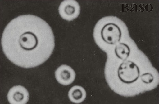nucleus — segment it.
<instances>
[{
  "mask_svg": "<svg viewBox=\"0 0 159 104\" xmlns=\"http://www.w3.org/2000/svg\"><path fill=\"white\" fill-rule=\"evenodd\" d=\"M153 7L152 5L148 3L145 6V10L148 12H150L153 11Z\"/></svg>",
  "mask_w": 159,
  "mask_h": 104,
  "instance_id": "nucleus-10",
  "label": "nucleus"
},
{
  "mask_svg": "<svg viewBox=\"0 0 159 104\" xmlns=\"http://www.w3.org/2000/svg\"><path fill=\"white\" fill-rule=\"evenodd\" d=\"M140 78L142 81L146 84H151L154 80L153 76L149 73L143 74L141 75Z\"/></svg>",
  "mask_w": 159,
  "mask_h": 104,
  "instance_id": "nucleus-9",
  "label": "nucleus"
},
{
  "mask_svg": "<svg viewBox=\"0 0 159 104\" xmlns=\"http://www.w3.org/2000/svg\"><path fill=\"white\" fill-rule=\"evenodd\" d=\"M134 7L132 9H130V11L131 12H133L134 11H135V12H137L138 11L137 10V5L136 4H134Z\"/></svg>",
  "mask_w": 159,
  "mask_h": 104,
  "instance_id": "nucleus-11",
  "label": "nucleus"
},
{
  "mask_svg": "<svg viewBox=\"0 0 159 104\" xmlns=\"http://www.w3.org/2000/svg\"><path fill=\"white\" fill-rule=\"evenodd\" d=\"M1 44L3 53L13 64L31 68L49 59L54 49L55 37L45 21L33 15H23L7 25Z\"/></svg>",
  "mask_w": 159,
  "mask_h": 104,
  "instance_id": "nucleus-1",
  "label": "nucleus"
},
{
  "mask_svg": "<svg viewBox=\"0 0 159 104\" xmlns=\"http://www.w3.org/2000/svg\"><path fill=\"white\" fill-rule=\"evenodd\" d=\"M143 3H141L139 5V7L140 8L139 11L140 12H143L145 11V9L143 6H142Z\"/></svg>",
  "mask_w": 159,
  "mask_h": 104,
  "instance_id": "nucleus-12",
  "label": "nucleus"
},
{
  "mask_svg": "<svg viewBox=\"0 0 159 104\" xmlns=\"http://www.w3.org/2000/svg\"><path fill=\"white\" fill-rule=\"evenodd\" d=\"M7 97L10 104H25L29 101V94L24 86L16 85L10 89Z\"/></svg>",
  "mask_w": 159,
  "mask_h": 104,
  "instance_id": "nucleus-5",
  "label": "nucleus"
},
{
  "mask_svg": "<svg viewBox=\"0 0 159 104\" xmlns=\"http://www.w3.org/2000/svg\"><path fill=\"white\" fill-rule=\"evenodd\" d=\"M55 77L60 84L67 86L72 84L75 81L76 74L71 67L67 65H62L59 67L55 73Z\"/></svg>",
  "mask_w": 159,
  "mask_h": 104,
  "instance_id": "nucleus-6",
  "label": "nucleus"
},
{
  "mask_svg": "<svg viewBox=\"0 0 159 104\" xmlns=\"http://www.w3.org/2000/svg\"><path fill=\"white\" fill-rule=\"evenodd\" d=\"M68 96L71 102L79 104L84 101L86 98V93L85 89L82 86L75 85L69 91Z\"/></svg>",
  "mask_w": 159,
  "mask_h": 104,
  "instance_id": "nucleus-7",
  "label": "nucleus"
},
{
  "mask_svg": "<svg viewBox=\"0 0 159 104\" xmlns=\"http://www.w3.org/2000/svg\"><path fill=\"white\" fill-rule=\"evenodd\" d=\"M140 72L137 65L130 60L124 61L117 69V77L126 84H131L136 82L139 78Z\"/></svg>",
  "mask_w": 159,
  "mask_h": 104,
  "instance_id": "nucleus-3",
  "label": "nucleus"
},
{
  "mask_svg": "<svg viewBox=\"0 0 159 104\" xmlns=\"http://www.w3.org/2000/svg\"><path fill=\"white\" fill-rule=\"evenodd\" d=\"M130 52V48L128 45L123 43L117 44L114 50L116 56L123 61L126 60L128 58Z\"/></svg>",
  "mask_w": 159,
  "mask_h": 104,
  "instance_id": "nucleus-8",
  "label": "nucleus"
},
{
  "mask_svg": "<svg viewBox=\"0 0 159 104\" xmlns=\"http://www.w3.org/2000/svg\"><path fill=\"white\" fill-rule=\"evenodd\" d=\"M98 33L101 41L110 46H116L120 42L122 36L120 27L112 22H105L101 26Z\"/></svg>",
  "mask_w": 159,
  "mask_h": 104,
  "instance_id": "nucleus-2",
  "label": "nucleus"
},
{
  "mask_svg": "<svg viewBox=\"0 0 159 104\" xmlns=\"http://www.w3.org/2000/svg\"><path fill=\"white\" fill-rule=\"evenodd\" d=\"M81 8L79 3L74 0H66L62 2L58 8L61 18L68 21L77 19L80 14Z\"/></svg>",
  "mask_w": 159,
  "mask_h": 104,
  "instance_id": "nucleus-4",
  "label": "nucleus"
}]
</instances>
